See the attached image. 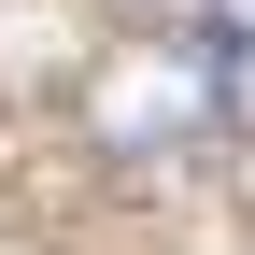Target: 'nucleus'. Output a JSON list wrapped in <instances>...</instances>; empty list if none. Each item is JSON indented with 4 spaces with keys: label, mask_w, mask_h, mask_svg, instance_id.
Here are the masks:
<instances>
[{
    "label": "nucleus",
    "mask_w": 255,
    "mask_h": 255,
    "mask_svg": "<svg viewBox=\"0 0 255 255\" xmlns=\"http://www.w3.org/2000/svg\"><path fill=\"white\" fill-rule=\"evenodd\" d=\"M241 71H255V14H199V28H156V43H114L85 71V142L128 156V170L199 156L241 114Z\"/></svg>",
    "instance_id": "1"
}]
</instances>
